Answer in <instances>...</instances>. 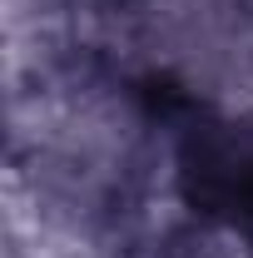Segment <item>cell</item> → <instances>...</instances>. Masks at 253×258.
Wrapping results in <instances>:
<instances>
[{
	"label": "cell",
	"instance_id": "cell-1",
	"mask_svg": "<svg viewBox=\"0 0 253 258\" xmlns=\"http://www.w3.org/2000/svg\"><path fill=\"white\" fill-rule=\"evenodd\" d=\"M184 179L194 204L253 238V124H209L184 149Z\"/></svg>",
	"mask_w": 253,
	"mask_h": 258
}]
</instances>
